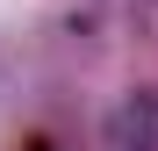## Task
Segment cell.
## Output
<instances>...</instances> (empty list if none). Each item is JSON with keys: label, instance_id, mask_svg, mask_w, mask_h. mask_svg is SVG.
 <instances>
[{"label": "cell", "instance_id": "1", "mask_svg": "<svg viewBox=\"0 0 158 151\" xmlns=\"http://www.w3.org/2000/svg\"><path fill=\"white\" fill-rule=\"evenodd\" d=\"M108 144H115V151H158V86H137V94L115 101Z\"/></svg>", "mask_w": 158, "mask_h": 151}]
</instances>
